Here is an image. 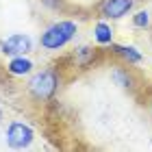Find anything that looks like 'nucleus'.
<instances>
[{
	"mask_svg": "<svg viewBox=\"0 0 152 152\" xmlns=\"http://www.w3.org/2000/svg\"><path fill=\"white\" fill-rule=\"evenodd\" d=\"M76 31H78L76 22H72V20H59V22L50 24L44 33H41L39 44H41L44 50H50V52L61 50L63 46H67L76 37Z\"/></svg>",
	"mask_w": 152,
	"mask_h": 152,
	"instance_id": "f257e3e1",
	"label": "nucleus"
},
{
	"mask_svg": "<svg viewBox=\"0 0 152 152\" xmlns=\"http://www.w3.org/2000/svg\"><path fill=\"white\" fill-rule=\"evenodd\" d=\"M61 85V76L57 70H52V67H48V70H41V72H35L31 76L28 80V94L33 96L35 100H50L54 94H57V89Z\"/></svg>",
	"mask_w": 152,
	"mask_h": 152,
	"instance_id": "f03ea898",
	"label": "nucleus"
},
{
	"mask_svg": "<svg viewBox=\"0 0 152 152\" xmlns=\"http://www.w3.org/2000/svg\"><path fill=\"white\" fill-rule=\"evenodd\" d=\"M33 139H35V130H33L26 122L13 120L7 126V146L11 150H24L28 148Z\"/></svg>",
	"mask_w": 152,
	"mask_h": 152,
	"instance_id": "7ed1b4c3",
	"label": "nucleus"
},
{
	"mask_svg": "<svg viewBox=\"0 0 152 152\" xmlns=\"http://www.w3.org/2000/svg\"><path fill=\"white\" fill-rule=\"evenodd\" d=\"M33 50V39L31 35H24V33H15V35H9L7 39L0 41V52L4 57H20V54H28Z\"/></svg>",
	"mask_w": 152,
	"mask_h": 152,
	"instance_id": "20e7f679",
	"label": "nucleus"
},
{
	"mask_svg": "<svg viewBox=\"0 0 152 152\" xmlns=\"http://www.w3.org/2000/svg\"><path fill=\"white\" fill-rule=\"evenodd\" d=\"M135 7V0H102L98 11L104 20H122Z\"/></svg>",
	"mask_w": 152,
	"mask_h": 152,
	"instance_id": "39448f33",
	"label": "nucleus"
},
{
	"mask_svg": "<svg viewBox=\"0 0 152 152\" xmlns=\"http://www.w3.org/2000/svg\"><path fill=\"white\" fill-rule=\"evenodd\" d=\"M33 61L26 57V54H20V57H11V61L7 63V72L11 76H26L33 72Z\"/></svg>",
	"mask_w": 152,
	"mask_h": 152,
	"instance_id": "423d86ee",
	"label": "nucleus"
},
{
	"mask_svg": "<svg viewBox=\"0 0 152 152\" xmlns=\"http://www.w3.org/2000/svg\"><path fill=\"white\" fill-rule=\"evenodd\" d=\"M111 50L117 54V57H122L126 63H130V65L141 63V61H143V54L137 50L135 46H115V44H111Z\"/></svg>",
	"mask_w": 152,
	"mask_h": 152,
	"instance_id": "0eeeda50",
	"label": "nucleus"
},
{
	"mask_svg": "<svg viewBox=\"0 0 152 152\" xmlns=\"http://www.w3.org/2000/svg\"><path fill=\"white\" fill-rule=\"evenodd\" d=\"M111 78L115 80V85H120V87H124V89H133V87H135V78H133V74H130L126 67L115 65L113 72H111Z\"/></svg>",
	"mask_w": 152,
	"mask_h": 152,
	"instance_id": "6e6552de",
	"label": "nucleus"
},
{
	"mask_svg": "<svg viewBox=\"0 0 152 152\" xmlns=\"http://www.w3.org/2000/svg\"><path fill=\"white\" fill-rule=\"evenodd\" d=\"M94 39L98 41L100 46L111 44V41H113V28L107 22H98V24L94 26Z\"/></svg>",
	"mask_w": 152,
	"mask_h": 152,
	"instance_id": "1a4fd4ad",
	"label": "nucleus"
},
{
	"mask_svg": "<svg viewBox=\"0 0 152 152\" xmlns=\"http://www.w3.org/2000/svg\"><path fill=\"white\" fill-rule=\"evenodd\" d=\"M94 57H96V50H94V48H89V46H80L78 50H76V59H78L80 65H87Z\"/></svg>",
	"mask_w": 152,
	"mask_h": 152,
	"instance_id": "9d476101",
	"label": "nucleus"
},
{
	"mask_svg": "<svg viewBox=\"0 0 152 152\" xmlns=\"http://www.w3.org/2000/svg\"><path fill=\"white\" fill-rule=\"evenodd\" d=\"M133 24L137 28H148L150 26V13L148 11H137L133 15Z\"/></svg>",
	"mask_w": 152,
	"mask_h": 152,
	"instance_id": "9b49d317",
	"label": "nucleus"
},
{
	"mask_svg": "<svg viewBox=\"0 0 152 152\" xmlns=\"http://www.w3.org/2000/svg\"><path fill=\"white\" fill-rule=\"evenodd\" d=\"M46 7H50V9H57V7L61 4V0H41Z\"/></svg>",
	"mask_w": 152,
	"mask_h": 152,
	"instance_id": "f8f14e48",
	"label": "nucleus"
},
{
	"mask_svg": "<svg viewBox=\"0 0 152 152\" xmlns=\"http://www.w3.org/2000/svg\"><path fill=\"white\" fill-rule=\"evenodd\" d=\"M2 120H4V113H2V109H0V124H2Z\"/></svg>",
	"mask_w": 152,
	"mask_h": 152,
	"instance_id": "ddd939ff",
	"label": "nucleus"
},
{
	"mask_svg": "<svg viewBox=\"0 0 152 152\" xmlns=\"http://www.w3.org/2000/svg\"><path fill=\"white\" fill-rule=\"evenodd\" d=\"M150 113H152V100H150Z\"/></svg>",
	"mask_w": 152,
	"mask_h": 152,
	"instance_id": "4468645a",
	"label": "nucleus"
}]
</instances>
